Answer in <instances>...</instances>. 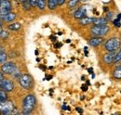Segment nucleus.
<instances>
[{"label": "nucleus", "mask_w": 121, "mask_h": 115, "mask_svg": "<svg viewBox=\"0 0 121 115\" xmlns=\"http://www.w3.org/2000/svg\"><path fill=\"white\" fill-rule=\"evenodd\" d=\"M37 104V99L34 94L26 95L22 100V114H31Z\"/></svg>", "instance_id": "nucleus-1"}, {"label": "nucleus", "mask_w": 121, "mask_h": 115, "mask_svg": "<svg viewBox=\"0 0 121 115\" xmlns=\"http://www.w3.org/2000/svg\"><path fill=\"white\" fill-rule=\"evenodd\" d=\"M17 81L23 90L30 91L34 88V79L29 73H22Z\"/></svg>", "instance_id": "nucleus-2"}, {"label": "nucleus", "mask_w": 121, "mask_h": 115, "mask_svg": "<svg viewBox=\"0 0 121 115\" xmlns=\"http://www.w3.org/2000/svg\"><path fill=\"white\" fill-rule=\"evenodd\" d=\"M91 33L92 36H97V37H104L109 33L110 27L107 24L104 25H96L93 24L91 27Z\"/></svg>", "instance_id": "nucleus-3"}, {"label": "nucleus", "mask_w": 121, "mask_h": 115, "mask_svg": "<svg viewBox=\"0 0 121 115\" xmlns=\"http://www.w3.org/2000/svg\"><path fill=\"white\" fill-rule=\"evenodd\" d=\"M104 45L107 52H115L121 46V40L117 37H111L106 40Z\"/></svg>", "instance_id": "nucleus-4"}, {"label": "nucleus", "mask_w": 121, "mask_h": 115, "mask_svg": "<svg viewBox=\"0 0 121 115\" xmlns=\"http://www.w3.org/2000/svg\"><path fill=\"white\" fill-rule=\"evenodd\" d=\"M16 110L14 102L8 99L7 100L0 102V114H12Z\"/></svg>", "instance_id": "nucleus-5"}, {"label": "nucleus", "mask_w": 121, "mask_h": 115, "mask_svg": "<svg viewBox=\"0 0 121 115\" xmlns=\"http://www.w3.org/2000/svg\"><path fill=\"white\" fill-rule=\"evenodd\" d=\"M17 67H18L17 64L13 60H7L6 62L0 65V72H3L7 76H10Z\"/></svg>", "instance_id": "nucleus-6"}, {"label": "nucleus", "mask_w": 121, "mask_h": 115, "mask_svg": "<svg viewBox=\"0 0 121 115\" xmlns=\"http://www.w3.org/2000/svg\"><path fill=\"white\" fill-rule=\"evenodd\" d=\"M0 88L5 90L6 92L8 93H11L14 91L15 89V83H14V80L12 79H9V78H7L6 76L0 80Z\"/></svg>", "instance_id": "nucleus-7"}, {"label": "nucleus", "mask_w": 121, "mask_h": 115, "mask_svg": "<svg viewBox=\"0 0 121 115\" xmlns=\"http://www.w3.org/2000/svg\"><path fill=\"white\" fill-rule=\"evenodd\" d=\"M13 6L10 0H0V15L12 11Z\"/></svg>", "instance_id": "nucleus-8"}, {"label": "nucleus", "mask_w": 121, "mask_h": 115, "mask_svg": "<svg viewBox=\"0 0 121 115\" xmlns=\"http://www.w3.org/2000/svg\"><path fill=\"white\" fill-rule=\"evenodd\" d=\"M0 19L3 21V23H10V22H13L17 19V14L13 11H9L6 14L0 15Z\"/></svg>", "instance_id": "nucleus-9"}, {"label": "nucleus", "mask_w": 121, "mask_h": 115, "mask_svg": "<svg viewBox=\"0 0 121 115\" xmlns=\"http://www.w3.org/2000/svg\"><path fill=\"white\" fill-rule=\"evenodd\" d=\"M104 38L103 37H97V36H92L91 39H89L88 43L92 47H98L104 43Z\"/></svg>", "instance_id": "nucleus-10"}, {"label": "nucleus", "mask_w": 121, "mask_h": 115, "mask_svg": "<svg viewBox=\"0 0 121 115\" xmlns=\"http://www.w3.org/2000/svg\"><path fill=\"white\" fill-rule=\"evenodd\" d=\"M85 16H87V9L83 6L78 8L76 11L74 12V18L76 19V20H79V19H81V18H83Z\"/></svg>", "instance_id": "nucleus-11"}, {"label": "nucleus", "mask_w": 121, "mask_h": 115, "mask_svg": "<svg viewBox=\"0 0 121 115\" xmlns=\"http://www.w3.org/2000/svg\"><path fill=\"white\" fill-rule=\"evenodd\" d=\"M114 56H115V52H107L106 54L104 55V57H103L104 62L105 64H107V65H110L111 63H113Z\"/></svg>", "instance_id": "nucleus-12"}, {"label": "nucleus", "mask_w": 121, "mask_h": 115, "mask_svg": "<svg viewBox=\"0 0 121 115\" xmlns=\"http://www.w3.org/2000/svg\"><path fill=\"white\" fill-rule=\"evenodd\" d=\"M7 29L9 31H11V32H18L22 29V24L20 22H10V23H8L7 25Z\"/></svg>", "instance_id": "nucleus-13"}, {"label": "nucleus", "mask_w": 121, "mask_h": 115, "mask_svg": "<svg viewBox=\"0 0 121 115\" xmlns=\"http://www.w3.org/2000/svg\"><path fill=\"white\" fill-rule=\"evenodd\" d=\"M92 23L96 25H104L108 23V20L105 17H98V18H92Z\"/></svg>", "instance_id": "nucleus-14"}, {"label": "nucleus", "mask_w": 121, "mask_h": 115, "mask_svg": "<svg viewBox=\"0 0 121 115\" xmlns=\"http://www.w3.org/2000/svg\"><path fill=\"white\" fill-rule=\"evenodd\" d=\"M47 7L49 10H55L59 7V0H47Z\"/></svg>", "instance_id": "nucleus-15"}, {"label": "nucleus", "mask_w": 121, "mask_h": 115, "mask_svg": "<svg viewBox=\"0 0 121 115\" xmlns=\"http://www.w3.org/2000/svg\"><path fill=\"white\" fill-rule=\"evenodd\" d=\"M78 23H79L80 25H82V26L90 25V24L92 23V18H91V17H87V16H85V17H83V18H81V19L78 20Z\"/></svg>", "instance_id": "nucleus-16"}, {"label": "nucleus", "mask_w": 121, "mask_h": 115, "mask_svg": "<svg viewBox=\"0 0 121 115\" xmlns=\"http://www.w3.org/2000/svg\"><path fill=\"white\" fill-rule=\"evenodd\" d=\"M7 60H9V54L6 53L5 50L0 49V65L6 62Z\"/></svg>", "instance_id": "nucleus-17"}, {"label": "nucleus", "mask_w": 121, "mask_h": 115, "mask_svg": "<svg viewBox=\"0 0 121 115\" xmlns=\"http://www.w3.org/2000/svg\"><path fill=\"white\" fill-rule=\"evenodd\" d=\"M36 8L39 10H44L47 8V0H37Z\"/></svg>", "instance_id": "nucleus-18"}, {"label": "nucleus", "mask_w": 121, "mask_h": 115, "mask_svg": "<svg viewBox=\"0 0 121 115\" xmlns=\"http://www.w3.org/2000/svg\"><path fill=\"white\" fill-rule=\"evenodd\" d=\"M113 77L117 80H120L121 79V67H117L114 71H113Z\"/></svg>", "instance_id": "nucleus-19"}, {"label": "nucleus", "mask_w": 121, "mask_h": 115, "mask_svg": "<svg viewBox=\"0 0 121 115\" xmlns=\"http://www.w3.org/2000/svg\"><path fill=\"white\" fill-rule=\"evenodd\" d=\"M80 1L81 0H69L68 3H67V8H71V9L74 8H76Z\"/></svg>", "instance_id": "nucleus-20"}, {"label": "nucleus", "mask_w": 121, "mask_h": 115, "mask_svg": "<svg viewBox=\"0 0 121 115\" xmlns=\"http://www.w3.org/2000/svg\"><path fill=\"white\" fill-rule=\"evenodd\" d=\"M8 99H9V94H8V92H6L5 90H3V89L0 88V102L7 100Z\"/></svg>", "instance_id": "nucleus-21"}, {"label": "nucleus", "mask_w": 121, "mask_h": 115, "mask_svg": "<svg viewBox=\"0 0 121 115\" xmlns=\"http://www.w3.org/2000/svg\"><path fill=\"white\" fill-rule=\"evenodd\" d=\"M22 75V72H21V70L17 67L16 68V70L13 72V73L10 75L11 76V78H12V80H18L19 79V77Z\"/></svg>", "instance_id": "nucleus-22"}, {"label": "nucleus", "mask_w": 121, "mask_h": 115, "mask_svg": "<svg viewBox=\"0 0 121 115\" xmlns=\"http://www.w3.org/2000/svg\"><path fill=\"white\" fill-rule=\"evenodd\" d=\"M9 37V32L7 30H2V32L0 33V39L1 40H6L7 38Z\"/></svg>", "instance_id": "nucleus-23"}, {"label": "nucleus", "mask_w": 121, "mask_h": 115, "mask_svg": "<svg viewBox=\"0 0 121 115\" xmlns=\"http://www.w3.org/2000/svg\"><path fill=\"white\" fill-rule=\"evenodd\" d=\"M22 10H23V11H29L31 8H32L29 1L22 2Z\"/></svg>", "instance_id": "nucleus-24"}, {"label": "nucleus", "mask_w": 121, "mask_h": 115, "mask_svg": "<svg viewBox=\"0 0 121 115\" xmlns=\"http://www.w3.org/2000/svg\"><path fill=\"white\" fill-rule=\"evenodd\" d=\"M121 60V46L119 47V50L117 53L115 54L114 56V60H113V63H117Z\"/></svg>", "instance_id": "nucleus-25"}, {"label": "nucleus", "mask_w": 121, "mask_h": 115, "mask_svg": "<svg viewBox=\"0 0 121 115\" xmlns=\"http://www.w3.org/2000/svg\"><path fill=\"white\" fill-rule=\"evenodd\" d=\"M113 23H114V25H115L117 28H119V27H121L120 19H116V20H114V21H113Z\"/></svg>", "instance_id": "nucleus-26"}, {"label": "nucleus", "mask_w": 121, "mask_h": 115, "mask_svg": "<svg viewBox=\"0 0 121 115\" xmlns=\"http://www.w3.org/2000/svg\"><path fill=\"white\" fill-rule=\"evenodd\" d=\"M106 13H107V14H106L105 18L107 19V20H108V21H109V20H111V19L113 18V16H114V13H113L112 11H108V12H106Z\"/></svg>", "instance_id": "nucleus-27"}, {"label": "nucleus", "mask_w": 121, "mask_h": 115, "mask_svg": "<svg viewBox=\"0 0 121 115\" xmlns=\"http://www.w3.org/2000/svg\"><path fill=\"white\" fill-rule=\"evenodd\" d=\"M28 1H29V3H30V5L32 8H36L37 0H28Z\"/></svg>", "instance_id": "nucleus-28"}, {"label": "nucleus", "mask_w": 121, "mask_h": 115, "mask_svg": "<svg viewBox=\"0 0 121 115\" xmlns=\"http://www.w3.org/2000/svg\"><path fill=\"white\" fill-rule=\"evenodd\" d=\"M61 110H63V111H71L70 107H69V106H66L65 104H63V105L61 106Z\"/></svg>", "instance_id": "nucleus-29"}, {"label": "nucleus", "mask_w": 121, "mask_h": 115, "mask_svg": "<svg viewBox=\"0 0 121 115\" xmlns=\"http://www.w3.org/2000/svg\"><path fill=\"white\" fill-rule=\"evenodd\" d=\"M81 89H82L83 92H86V91H88L89 86H88V85H83V86H81Z\"/></svg>", "instance_id": "nucleus-30"}, {"label": "nucleus", "mask_w": 121, "mask_h": 115, "mask_svg": "<svg viewBox=\"0 0 121 115\" xmlns=\"http://www.w3.org/2000/svg\"><path fill=\"white\" fill-rule=\"evenodd\" d=\"M61 45H62L61 43H57V42H56V43L54 44V47H55V48H60V47H61Z\"/></svg>", "instance_id": "nucleus-31"}, {"label": "nucleus", "mask_w": 121, "mask_h": 115, "mask_svg": "<svg viewBox=\"0 0 121 115\" xmlns=\"http://www.w3.org/2000/svg\"><path fill=\"white\" fill-rule=\"evenodd\" d=\"M76 111L78 112V113H80V114H81V113H83V110H82L80 107H77V108H76Z\"/></svg>", "instance_id": "nucleus-32"}, {"label": "nucleus", "mask_w": 121, "mask_h": 115, "mask_svg": "<svg viewBox=\"0 0 121 115\" xmlns=\"http://www.w3.org/2000/svg\"><path fill=\"white\" fill-rule=\"evenodd\" d=\"M66 2V0H59V6H62L64 5V3Z\"/></svg>", "instance_id": "nucleus-33"}, {"label": "nucleus", "mask_w": 121, "mask_h": 115, "mask_svg": "<svg viewBox=\"0 0 121 115\" xmlns=\"http://www.w3.org/2000/svg\"><path fill=\"white\" fill-rule=\"evenodd\" d=\"M49 38H50V39H51V40H52L53 42H56V40H57V38H56L55 36H53V35H51V36H50Z\"/></svg>", "instance_id": "nucleus-34"}, {"label": "nucleus", "mask_w": 121, "mask_h": 115, "mask_svg": "<svg viewBox=\"0 0 121 115\" xmlns=\"http://www.w3.org/2000/svg\"><path fill=\"white\" fill-rule=\"evenodd\" d=\"M52 78V75H47L46 76V80H51Z\"/></svg>", "instance_id": "nucleus-35"}, {"label": "nucleus", "mask_w": 121, "mask_h": 115, "mask_svg": "<svg viewBox=\"0 0 121 115\" xmlns=\"http://www.w3.org/2000/svg\"><path fill=\"white\" fill-rule=\"evenodd\" d=\"M88 71H89V73H91V74H92V73H93V69H92V68H90Z\"/></svg>", "instance_id": "nucleus-36"}, {"label": "nucleus", "mask_w": 121, "mask_h": 115, "mask_svg": "<svg viewBox=\"0 0 121 115\" xmlns=\"http://www.w3.org/2000/svg\"><path fill=\"white\" fill-rule=\"evenodd\" d=\"M84 51H85L86 56H88V47H85V48H84Z\"/></svg>", "instance_id": "nucleus-37"}, {"label": "nucleus", "mask_w": 121, "mask_h": 115, "mask_svg": "<svg viewBox=\"0 0 121 115\" xmlns=\"http://www.w3.org/2000/svg\"><path fill=\"white\" fill-rule=\"evenodd\" d=\"M2 30H3V24H0V33L2 32Z\"/></svg>", "instance_id": "nucleus-38"}, {"label": "nucleus", "mask_w": 121, "mask_h": 115, "mask_svg": "<svg viewBox=\"0 0 121 115\" xmlns=\"http://www.w3.org/2000/svg\"><path fill=\"white\" fill-rule=\"evenodd\" d=\"M25 1H28V0H19V2H21V3H22V2H25Z\"/></svg>", "instance_id": "nucleus-39"}, {"label": "nucleus", "mask_w": 121, "mask_h": 115, "mask_svg": "<svg viewBox=\"0 0 121 115\" xmlns=\"http://www.w3.org/2000/svg\"><path fill=\"white\" fill-rule=\"evenodd\" d=\"M117 19H120V20H121V13L117 15Z\"/></svg>", "instance_id": "nucleus-40"}, {"label": "nucleus", "mask_w": 121, "mask_h": 115, "mask_svg": "<svg viewBox=\"0 0 121 115\" xmlns=\"http://www.w3.org/2000/svg\"><path fill=\"white\" fill-rule=\"evenodd\" d=\"M66 43H71V40H70V39H68V40H66Z\"/></svg>", "instance_id": "nucleus-41"}, {"label": "nucleus", "mask_w": 121, "mask_h": 115, "mask_svg": "<svg viewBox=\"0 0 121 115\" xmlns=\"http://www.w3.org/2000/svg\"><path fill=\"white\" fill-rule=\"evenodd\" d=\"M87 85H88V86H90V85H91V83H90V81H87Z\"/></svg>", "instance_id": "nucleus-42"}, {"label": "nucleus", "mask_w": 121, "mask_h": 115, "mask_svg": "<svg viewBox=\"0 0 121 115\" xmlns=\"http://www.w3.org/2000/svg\"><path fill=\"white\" fill-rule=\"evenodd\" d=\"M35 55H38V51H37V50H35Z\"/></svg>", "instance_id": "nucleus-43"}, {"label": "nucleus", "mask_w": 121, "mask_h": 115, "mask_svg": "<svg viewBox=\"0 0 121 115\" xmlns=\"http://www.w3.org/2000/svg\"><path fill=\"white\" fill-rule=\"evenodd\" d=\"M82 2H88V1H90V0H81Z\"/></svg>", "instance_id": "nucleus-44"}, {"label": "nucleus", "mask_w": 121, "mask_h": 115, "mask_svg": "<svg viewBox=\"0 0 121 115\" xmlns=\"http://www.w3.org/2000/svg\"><path fill=\"white\" fill-rule=\"evenodd\" d=\"M0 24H3V21H1V19H0Z\"/></svg>", "instance_id": "nucleus-45"}, {"label": "nucleus", "mask_w": 121, "mask_h": 115, "mask_svg": "<svg viewBox=\"0 0 121 115\" xmlns=\"http://www.w3.org/2000/svg\"><path fill=\"white\" fill-rule=\"evenodd\" d=\"M0 49H1V45H0Z\"/></svg>", "instance_id": "nucleus-46"}]
</instances>
